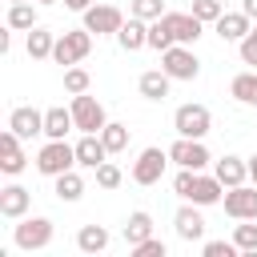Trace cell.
Returning <instances> with one entry per match:
<instances>
[{"mask_svg": "<svg viewBox=\"0 0 257 257\" xmlns=\"http://www.w3.org/2000/svg\"><path fill=\"white\" fill-rule=\"evenodd\" d=\"M88 88H92V76H88V68H80V64L64 68V92H68V96H76V92H88Z\"/></svg>", "mask_w": 257, "mask_h": 257, "instance_id": "31", "label": "cell"}, {"mask_svg": "<svg viewBox=\"0 0 257 257\" xmlns=\"http://www.w3.org/2000/svg\"><path fill=\"white\" fill-rule=\"evenodd\" d=\"M76 128V120H72V108H44V137H52V141H64L68 133Z\"/></svg>", "mask_w": 257, "mask_h": 257, "instance_id": "23", "label": "cell"}, {"mask_svg": "<svg viewBox=\"0 0 257 257\" xmlns=\"http://www.w3.org/2000/svg\"><path fill=\"white\" fill-rule=\"evenodd\" d=\"M249 28H253V20H249L241 8H237V12H221V16H217V24H213V32H217L221 40H233V44H241Z\"/></svg>", "mask_w": 257, "mask_h": 257, "instance_id": "19", "label": "cell"}, {"mask_svg": "<svg viewBox=\"0 0 257 257\" xmlns=\"http://www.w3.org/2000/svg\"><path fill=\"white\" fill-rule=\"evenodd\" d=\"M52 193L60 197V201H80L84 197V177L76 173V169H68V173H60V177H52Z\"/></svg>", "mask_w": 257, "mask_h": 257, "instance_id": "27", "label": "cell"}, {"mask_svg": "<svg viewBox=\"0 0 257 257\" xmlns=\"http://www.w3.org/2000/svg\"><path fill=\"white\" fill-rule=\"evenodd\" d=\"M112 153L104 149V141H100V133H80V141H76V169H96V165H104Z\"/></svg>", "mask_w": 257, "mask_h": 257, "instance_id": "15", "label": "cell"}, {"mask_svg": "<svg viewBox=\"0 0 257 257\" xmlns=\"http://www.w3.org/2000/svg\"><path fill=\"white\" fill-rule=\"evenodd\" d=\"M249 181H253V185H257V153H253V157H249Z\"/></svg>", "mask_w": 257, "mask_h": 257, "instance_id": "42", "label": "cell"}, {"mask_svg": "<svg viewBox=\"0 0 257 257\" xmlns=\"http://www.w3.org/2000/svg\"><path fill=\"white\" fill-rule=\"evenodd\" d=\"M177 44V36H173V28H169V20L161 16V20H153L149 24V48H157V52H169Z\"/></svg>", "mask_w": 257, "mask_h": 257, "instance_id": "30", "label": "cell"}, {"mask_svg": "<svg viewBox=\"0 0 257 257\" xmlns=\"http://www.w3.org/2000/svg\"><path fill=\"white\" fill-rule=\"evenodd\" d=\"M161 68L173 76V80H197L201 76V60L189 44H173L169 52H161Z\"/></svg>", "mask_w": 257, "mask_h": 257, "instance_id": "9", "label": "cell"}, {"mask_svg": "<svg viewBox=\"0 0 257 257\" xmlns=\"http://www.w3.org/2000/svg\"><path fill=\"white\" fill-rule=\"evenodd\" d=\"M165 165H169V149H157V145H149V149H141L137 153V161H133V181L137 185H157L161 177H165Z\"/></svg>", "mask_w": 257, "mask_h": 257, "instance_id": "10", "label": "cell"}, {"mask_svg": "<svg viewBox=\"0 0 257 257\" xmlns=\"http://www.w3.org/2000/svg\"><path fill=\"white\" fill-rule=\"evenodd\" d=\"M100 141H104V149H108V153H124V149H128V124L108 120V124L100 128Z\"/></svg>", "mask_w": 257, "mask_h": 257, "instance_id": "29", "label": "cell"}, {"mask_svg": "<svg viewBox=\"0 0 257 257\" xmlns=\"http://www.w3.org/2000/svg\"><path fill=\"white\" fill-rule=\"evenodd\" d=\"M52 48H56V32H48V28H28V36H24V52H28V60H52Z\"/></svg>", "mask_w": 257, "mask_h": 257, "instance_id": "21", "label": "cell"}, {"mask_svg": "<svg viewBox=\"0 0 257 257\" xmlns=\"http://www.w3.org/2000/svg\"><path fill=\"white\" fill-rule=\"evenodd\" d=\"M4 24H8L12 32H28V28H36V24H40V20H36V0L8 4V16H4Z\"/></svg>", "mask_w": 257, "mask_h": 257, "instance_id": "24", "label": "cell"}, {"mask_svg": "<svg viewBox=\"0 0 257 257\" xmlns=\"http://www.w3.org/2000/svg\"><path fill=\"white\" fill-rule=\"evenodd\" d=\"M169 84H173V76H169L165 68H149V72H141V80H137V88H141L145 100H165V96H169Z\"/></svg>", "mask_w": 257, "mask_h": 257, "instance_id": "22", "label": "cell"}, {"mask_svg": "<svg viewBox=\"0 0 257 257\" xmlns=\"http://www.w3.org/2000/svg\"><path fill=\"white\" fill-rule=\"evenodd\" d=\"M52 221L48 217H20L16 225H12V241H16V249H24V253H40V249H48L52 245Z\"/></svg>", "mask_w": 257, "mask_h": 257, "instance_id": "2", "label": "cell"}, {"mask_svg": "<svg viewBox=\"0 0 257 257\" xmlns=\"http://www.w3.org/2000/svg\"><path fill=\"white\" fill-rule=\"evenodd\" d=\"M92 177H96V185H100V189H120V181H124L120 165H112V161L96 165V169H92Z\"/></svg>", "mask_w": 257, "mask_h": 257, "instance_id": "34", "label": "cell"}, {"mask_svg": "<svg viewBox=\"0 0 257 257\" xmlns=\"http://www.w3.org/2000/svg\"><path fill=\"white\" fill-rule=\"evenodd\" d=\"M8 4H20V0H8Z\"/></svg>", "mask_w": 257, "mask_h": 257, "instance_id": "44", "label": "cell"}, {"mask_svg": "<svg viewBox=\"0 0 257 257\" xmlns=\"http://www.w3.org/2000/svg\"><path fill=\"white\" fill-rule=\"evenodd\" d=\"M8 48H12V28H8V32H0V52H8Z\"/></svg>", "mask_w": 257, "mask_h": 257, "instance_id": "41", "label": "cell"}, {"mask_svg": "<svg viewBox=\"0 0 257 257\" xmlns=\"http://www.w3.org/2000/svg\"><path fill=\"white\" fill-rule=\"evenodd\" d=\"M165 20H169L177 44H197L201 32H205V20H197L193 12H165Z\"/></svg>", "mask_w": 257, "mask_h": 257, "instance_id": "18", "label": "cell"}, {"mask_svg": "<svg viewBox=\"0 0 257 257\" xmlns=\"http://www.w3.org/2000/svg\"><path fill=\"white\" fill-rule=\"evenodd\" d=\"M229 92H233V100H237V104H249V108H257V68H249V72H237V76L229 80Z\"/></svg>", "mask_w": 257, "mask_h": 257, "instance_id": "26", "label": "cell"}, {"mask_svg": "<svg viewBox=\"0 0 257 257\" xmlns=\"http://www.w3.org/2000/svg\"><path fill=\"white\" fill-rule=\"evenodd\" d=\"M241 12H245L249 20H257V0H241Z\"/></svg>", "mask_w": 257, "mask_h": 257, "instance_id": "40", "label": "cell"}, {"mask_svg": "<svg viewBox=\"0 0 257 257\" xmlns=\"http://www.w3.org/2000/svg\"><path fill=\"white\" fill-rule=\"evenodd\" d=\"M133 253H137V257H165L169 249H165V241H161V237H145L141 245H133Z\"/></svg>", "mask_w": 257, "mask_h": 257, "instance_id": "37", "label": "cell"}, {"mask_svg": "<svg viewBox=\"0 0 257 257\" xmlns=\"http://www.w3.org/2000/svg\"><path fill=\"white\" fill-rule=\"evenodd\" d=\"M32 209V193L24 189V185H4L0 189V217H8V221H20L24 213Z\"/></svg>", "mask_w": 257, "mask_h": 257, "instance_id": "16", "label": "cell"}, {"mask_svg": "<svg viewBox=\"0 0 257 257\" xmlns=\"http://www.w3.org/2000/svg\"><path fill=\"white\" fill-rule=\"evenodd\" d=\"M8 128H12L20 141H32V137H40V133H44V112H40V108H32V104H20V108H12V112H8Z\"/></svg>", "mask_w": 257, "mask_h": 257, "instance_id": "14", "label": "cell"}, {"mask_svg": "<svg viewBox=\"0 0 257 257\" xmlns=\"http://www.w3.org/2000/svg\"><path fill=\"white\" fill-rule=\"evenodd\" d=\"M24 165H28L24 141H20L12 128H4V133H0V173H4V177H20Z\"/></svg>", "mask_w": 257, "mask_h": 257, "instance_id": "12", "label": "cell"}, {"mask_svg": "<svg viewBox=\"0 0 257 257\" xmlns=\"http://www.w3.org/2000/svg\"><path fill=\"white\" fill-rule=\"evenodd\" d=\"M88 52H92V32L80 24V28H68V32H60V36H56L52 60H56V64H64V68H72V64H80Z\"/></svg>", "mask_w": 257, "mask_h": 257, "instance_id": "4", "label": "cell"}, {"mask_svg": "<svg viewBox=\"0 0 257 257\" xmlns=\"http://www.w3.org/2000/svg\"><path fill=\"white\" fill-rule=\"evenodd\" d=\"M237 52H241V64H249V68H257V24L245 32V40L237 44Z\"/></svg>", "mask_w": 257, "mask_h": 257, "instance_id": "36", "label": "cell"}, {"mask_svg": "<svg viewBox=\"0 0 257 257\" xmlns=\"http://www.w3.org/2000/svg\"><path fill=\"white\" fill-rule=\"evenodd\" d=\"M221 205H225V213H229L233 221H257V185L245 181V185H237V189H225Z\"/></svg>", "mask_w": 257, "mask_h": 257, "instance_id": "11", "label": "cell"}, {"mask_svg": "<svg viewBox=\"0 0 257 257\" xmlns=\"http://www.w3.org/2000/svg\"><path fill=\"white\" fill-rule=\"evenodd\" d=\"M173 229H177V237L181 241H201L205 237V217H201V205H193V201H185L177 213H173Z\"/></svg>", "mask_w": 257, "mask_h": 257, "instance_id": "13", "label": "cell"}, {"mask_svg": "<svg viewBox=\"0 0 257 257\" xmlns=\"http://www.w3.org/2000/svg\"><path fill=\"white\" fill-rule=\"evenodd\" d=\"M197 20H205V24H217V16L225 12V4L221 0H193V8H189Z\"/></svg>", "mask_w": 257, "mask_h": 257, "instance_id": "35", "label": "cell"}, {"mask_svg": "<svg viewBox=\"0 0 257 257\" xmlns=\"http://www.w3.org/2000/svg\"><path fill=\"white\" fill-rule=\"evenodd\" d=\"M96 0H64V8H72V12H84V8H92Z\"/></svg>", "mask_w": 257, "mask_h": 257, "instance_id": "39", "label": "cell"}, {"mask_svg": "<svg viewBox=\"0 0 257 257\" xmlns=\"http://www.w3.org/2000/svg\"><path fill=\"white\" fill-rule=\"evenodd\" d=\"M116 44H120L124 52H141V48H149V20L128 16V20L120 24V32H116Z\"/></svg>", "mask_w": 257, "mask_h": 257, "instance_id": "20", "label": "cell"}, {"mask_svg": "<svg viewBox=\"0 0 257 257\" xmlns=\"http://www.w3.org/2000/svg\"><path fill=\"white\" fill-rule=\"evenodd\" d=\"M173 193L181 197V201H193V205H201V209H209V205H221V197H225V185L213 177V173H197V169H177V177H173Z\"/></svg>", "mask_w": 257, "mask_h": 257, "instance_id": "1", "label": "cell"}, {"mask_svg": "<svg viewBox=\"0 0 257 257\" xmlns=\"http://www.w3.org/2000/svg\"><path fill=\"white\" fill-rule=\"evenodd\" d=\"M169 161H173L177 169H197V173L213 165L205 141H197V137H177V141L169 145Z\"/></svg>", "mask_w": 257, "mask_h": 257, "instance_id": "7", "label": "cell"}, {"mask_svg": "<svg viewBox=\"0 0 257 257\" xmlns=\"http://www.w3.org/2000/svg\"><path fill=\"white\" fill-rule=\"evenodd\" d=\"M68 169H76V145H68V141H44L40 145V153H36V173H44V177H60V173H68Z\"/></svg>", "mask_w": 257, "mask_h": 257, "instance_id": "3", "label": "cell"}, {"mask_svg": "<svg viewBox=\"0 0 257 257\" xmlns=\"http://www.w3.org/2000/svg\"><path fill=\"white\" fill-rule=\"evenodd\" d=\"M108 241H112V237H108L104 225H80V229H76V249H80V253H104Z\"/></svg>", "mask_w": 257, "mask_h": 257, "instance_id": "25", "label": "cell"}, {"mask_svg": "<svg viewBox=\"0 0 257 257\" xmlns=\"http://www.w3.org/2000/svg\"><path fill=\"white\" fill-rule=\"evenodd\" d=\"M233 245H237L241 253H257V225H253V221L233 225Z\"/></svg>", "mask_w": 257, "mask_h": 257, "instance_id": "32", "label": "cell"}, {"mask_svg": "<svg viewBox=\"0 0 257 257\" xmlns=\"http://www.w3.org/2000/svg\"><path fill=\"white\" fill-rule=\"evenodd\" d=\"M145 237H153V217H149L145 209H137V213H128V221H124V241H128V249H133V245H141Z\"/></svg>", "mask_w": 257, "mask_h": 257, "instance_id": "28", "label": "cell"}, {"mask_svg": "<svg viewBox=\"0 0 257 257\" xmlns=\"http://www.w3.org/2000/svg\"><path fill=\"white\" fill-rule=\"evenodd\" d=\"M165 12H169L165 0H133V4H128V16H141V20H149V24L161 20Z\"/></svg>", "mask_w": 257, "mask_h": 257, "instance_id": "33", "label": "cell"}, {"mask_svg": "<svg viewBox=\"0 0 257 257\" xmlns=\"http://www.w3.org/2000/svg\"><path fill=\"white\" fill-rule=\"evenodd\" d=\"M213 177H217L225 189H237V185H245V181H249V161H241V157L225 153L221 161H213Z\"/></svg>", "mask_w": 257, "mask_h": 257, "instance_id": "17", "label": "cell"}, {"mask_svg": "<svg viewBox=\"0 0 257 257\" xmlns=\"http://www.w3.org/2000/svg\"><path fill=\"white\" fill-rule=\"evenodd\" d=\"M213 128V112L205 108V104H181L177 112H173V133L177 137H197V141H205V133Z\"/></svg>", "mask_w": 257, "mask_h": 257, "instance_id": "5", "label": "cell"}, {"mask_svg": "<svg viewBox=\"0 0 257 257\" xmlns=\"http://www.w3.org/2000/svg\"><path fill=\"white\" fill-rule=\"evenodd\" d=\"M68 108H72L76 133H100V128L108 124V112H104V104H100L96 96H88V92H76Z\"/></svg>", "mask_w": 257, "mask_h": 257, "instance_id": "6", "label": "cell"}, {"mask_svg": "<svg viewBox=\"0 0 257 257\" xmlns=\"http://www.w3.org/2000/svg\"><path fill=\"white\" fill-rule=\"evenodd\" d=\"M36 4H60V0H36Z\"/></svg>", "mask_w": 257, "mask_h": 257, "instance_id": "43", "label": "cell"}, {"mask_svg": "<svg viewBox=\"0 0 257 257\" xmlns=\"http://www.w3.org/2000/svg\"><path fill=\"white\" fill-rule=\"evenodd\" d=\"M201 253H205V257H233V253H241V249H237L233 237H229V241H205Z\"/></svg>", "mask_w": 257, "mask_h": 257, "instance_id": "38", "label": "cell"}, {"mask_svg": "<svg viewBox=\"0 0 257 257\" xmlns=\"http://www.w3.org/2000/svg\"><path fill=\"white\" fill-rule=\"evenodd\" d=\"M80 24H84L92 36H116L120 24H124V12H120L116 4H92V8L80 12Z\"/></svg>", "mask_w": 257, "mask_h": 257, "instance_id": "8", "label": "cell"}]
</instances>
